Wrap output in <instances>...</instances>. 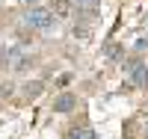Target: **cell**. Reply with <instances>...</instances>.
Wrapping results in <instances>:
<instances>
[{
  "instance_id": "cell-3",
  "label": "cell",
  "mask_w": 148,
  "mask_h": 139,
  "mask_svg": "<svg viewBox=\"0 0 148 139\" xmlns=\"http://www.w3.org/2000/svg\"><path fill=\"white\" fill-rule=\"evenodd\" d=\"M3 59H9V65H12V71H27L30 65H33V56L30 53H24V50H3Z\"/></svg>"
},
{
  "instance_id": "cell-5",
  "label": "cell",
  "mask_w": 148,
  "mask_h": 139,
  "mask_svg": "<svg viewBox=\"0 0 148 139\" xmlns=\"http://www.w3.org/2000/svg\"><path fill=\"white\" fill-rule=\"evenodd\" d=\"M104 56L107 59H121V56H125V53H121V45H116V42L104 45Z\"/></svg>"
},
{
  "instance_id": "cell-9",
  "label": "cell",
  "mask_w": 148,
  "mask_h": 139,
  "mask_svg": "<svg viewBox=\"0 0 148 139\" xmlns=\"http://www.w3.org/2000/svg\"><path fill=\"white\" fill-rule=\"evenodd\" d=\"M24 3H36V0H24Z\"/></svg>"
},
{
  "instance_id": "cell-10",
  "label": "cell",
  "mask_w": 148,
  "mask_h": 139,
  "mask_svg": "<svg viewBox=\"0 0 148 139\" xmlns=\"http://www.w3.org/2000/svg\"><path fill=\"white\" fill-rule=\"evenodd\" d=\"M145 136H148V127H145Z\"/></svg>"
},
{
  "instance_id": "cell-6",
  "label": "cell",
  "mask_w": 148,
  "mask_h": 139,
  "mask_svg": "<svg viewBox=\"0 0 148 139\" xmlns=\"http://www.w3.org/2000/svg\"><path fill=\"white\" fill-rule=\"evenodd\" d=\"M39 95H42V83H39V80H33V83L24 86V98L33 101V98H39Z\"/></svg>"
},
{
  "instance_id": "cell-2",
  "label": "cell",
  "mask_w": 148,
  "mask_h": 139,
  "mask_svg": "<svg viewBox=\"0 0 148 139\" xmlns=\"http://www.w3.org/2000/svg\"><path fill=\"white\" fill-rule=\"evenodd\" d=\"M125 71H127V80L136 86V89H145V86H148V65L142 59H130L125 65Z\"/></svg>"
},
{
  "instance_id": "cell-7",
  "label": "cell",
  "mask_w": 148,
  "mask_h": 139,
  "mask_svg": "<svg viewBox=\"0 0 148 139\" xmlns=\"http://www.w3.org/2000/svg\"><path fill=\"white\" fill-rule=\"evenodd\" d=\"M98 6H101V0H77V9H83V12H95Z\"/></svg>"
},
{
  "instance_id": "cell-1",
  "label": "cell",
  "mask_w": 148,
  "mask_h": 139,
  "mask_svg": "<svg viewBox=\"0 0 148 139\" xmlns=\"http://www.w3.org/2000/svg\"><path fill=\"white\" fill-rule=\"evenodd\" d=\"M24 24H27L30 30H53L56 27V15H53V9L33 6L27 15H24Z\"/></svg>"
},
{
  "instance_id": "cell-8",
  "label": "cell",
  "mask_w": 148,
  "mask_h": 139,
  "mask_svg": "<svg viewBox=\"0 0 148 139\" xmlns=\"http://www.w3.org/2000/svg\"><path fill=\"white\" fill-rule=\"evenodd\" d=\"M68 136H71V139H80V130H71Z\"/></svg>"
},
{
  "instance_id": "cell-4",
  "label": "cell",
  "mask_w": 148,
  "mask_h": 139,
  "mask_svg": "<svg viewBox=\"0 0 148 139\" xmlns=\"http://www.w3.org/2000/svg\"><path fill=\"white\" fill-rule=\"evenodd\" d=\"M71 110H77V98H74L71 92L53 98V112H71Z\"/></svg>"
}]
</instances>
